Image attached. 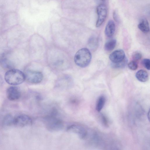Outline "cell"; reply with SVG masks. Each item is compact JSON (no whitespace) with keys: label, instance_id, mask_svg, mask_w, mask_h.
Masks as SVG:
<instances>
[{"label":"cell","instance_id":"277c9868","mask_svg":"<svg viewBox=\"0 0 150 150\" xmlns=\"http://www.w3.org/2000/svg\"><path fill=\"white\" fill-rule=\"evenodd\" d=\"M25 79L29 83L37 84L40 82L42 80L43 76L40 71L28 70L24 74Z\"/></svg>","mask_w":150,"mask_h":150},{"label":"cell","instance_id":"e0dca14e","mask_svg":"<svg viewBox=\"0 0 150 150\" xmlns=\"http://www.w3.org/2000/svg\"><path fill=\"white\" fill-rule=\"evenodd\" d=\"M14 118L10 115H7L5 118V123L8 125L13 124Z\"/></svg>","mask_w":150,"mask_h":150},{"label":"cell","instance_id":"8992f818","mask_svg":"<svg viewBox=\"0 0 150 150\" xmlns=\"http://www.w3.org/2000/svg\"><path fill=\"white\" fill-rule=\"evenodd\" d=\"M32 120L28 116L24 114L19 115L14 118L13 125L19 127L30 126L32 124Z\"/></svg>","mask_w":150,"mask_h":150},{"label":"cell","instance_id":"d6986e66","mask_svg":"<svg viewBox=\"0 0 150 150\" xmlns=\"http://www.w3.org/2000/svg\"><path fill=\"white\" fill-rule=\"evenodd\" d=\"M132 58L134 61H138L140 60L142 57L141 54L138 52H136L134 53L132 55Z\"/></svg>","mask_w":150,"mask_h":150},{"label":"cell","instance_id":"ba28073f","mask_svg":"<svg viewBox=\"0 0 150 150\" xmlns=\"http://www.w3.org/2000/svg\"><path fill=\"white\" fill-rule=\"evenodd\" d=\"M6 96L10 100L14 101L18 99L21 96V92L19 88L12 86L8 88L6 91Z\"/></svg>","mask_w":150,"mask_h":150},{"label":"cell","instance_id":"ffe728a7","mask_svg":"<svg viewBox=\"0 0 150 150\" xmlns=\"http://www.w3.org/2000/svg\"><path fill=\"white\" fill-rule=\"evenodd\" d=\"M142 64L145 67L149 70L150 68V59H145L142 60Z\"/></svg>","mask_w":150,"mask_h":150},{"label":"cell","instance_id":"5bb4252c","mask_svg":"<svg viewBox=\"0 0 150 150\" xmlns=\"http://www.w3.org/2000/svg\"><path fill=\"white\" fill-rule=\"evenodd\" d=\"M116 44V40L113 39L108 40L105 44L104 48L107 51H110L113 50L115 47Z\"/></svg>","mask_w":150,"mask_h":150},{"label":"cell","instance_id":"9a60e30c","mask_svg":"<svg viewBox=\"0 0 150 150\" xmlns=\"http://www.w3.org/2000/svg\"><path fill=\"white\" fill-rule=\"evenodd\" d=\"M127 59L125 57L123 60L121 61L116 63H112L111 67L115 69L121 68L124 67L127 63Z\"/></svg>","mask_w":150,"mask_h":150},{"label":"cell","instance_id":"9c48e42d","mask_svg":"<svg viewBox=\"0 0 150 150\" xmlns=\"http://www.w3.org/2000/svg\"><path fill=\"white\" fill-rule=\"evenodd\" d=\"M125 57V53L123 50H118L112 52L109 58L112 63H116L121 61Z\"/></svg>","mask_w":150,"mask_h":150},{"label":"cell","instance_id":"6da1fadb","mask_svg":"<svg viewBox=\"0 0 150 150\" xmlns=\"http://www.w3.org/2000/svg\"><path fill=\"white\" fill-rule=\"evenodd\" d=\"M4 78L6 83L12 85L20 84L25 80L24 74L16 69H11L8 71L5 74Z\"/></svg>","mask_w":150,"mask_h":150},{"label":"cell","instance_id":"603a6c76","mask_svg":"<svg viewBox=\"0 0 150 150\" xmlns=\"http://www.w3.org/2000/svg\"><path fill=\"white\" fill-rule=\"evenodd\" d=\"M102 118L103 122L104 125H107L108 122L105 117L103 115H102Z\"/></svg>","mask_w":150,"mask_h":150},{"label":"cell","instance_id":"7a4b0ae2","mask_svg":"<svg viewBox=\"0 0 150 150\" xmlns=\"http://www.w3.org/2000/svg\"><path fill=\"white\" fill-rule=\"evenodd\" d=\"M91 59V54L89 50L86 48L79 50L74 57V61L78 66L84 68L89 64Z\"/></svg>","mask_w":150,"mask_h":150},{"label":"cell","instance_id":"30bf717a","mask_svg":"<svg viewBox=\"0 0 150 150\" xmlns=\"http://www.w3.org/2000/svg\"><path fill=\"white\" fill-rule=\"evenodd\" d=\"M115 30V24L112 20L109 21L105 26V33L108 37H112L114 35Z\"/></svg>","mask_w":150,"mask_h":150},{"label":"cell","instance_id":"52a82bcc","mask_svg":"<svg viewBox=\"0 0 150 150\" xmlns=\"http://www.w3.org/2000/svg\"><path fill=\"white\" fill-rule=\"evenodd\" d=\"M67 131L76 134L81 139H84L86 136L87 132L86 129L80 125H73L68 127Z\"/></svg>","mask_w":150,"mask_h":150},{"label":"cell","instance_id":"5b68a950","mask_svg":"<svg viewBox=\"0 0 150 150\" xmlns=\"http://www.w3.org/2000/svg\"><path fill=\"white\" fill-rule=\"evenodd\" d=\"M98 18L96 23V27H100L104 22L107 15V8L105 5L101 4L96 8Z\"/></svg>","mask_w":150,"mask_h":150},{"label":"cell","instance_id":"7402d4cb","mask_svg":"<svg viewBox=\"0 0 150 150\" xmlns=\"http://www.w3.org/2000/svg\"><path fill=\"white\" fill-rule=\"evenodd\" d=\"M113 17L115 21L117 22L119 21V19L117 11L115 10L113 13Z\"/></svg>","mask_w":150,"mask_h":150},{"label":"cell","instance_id":"7c38bea8","mask_svg":"<svg viewBox=\"0 0 150 150\" xmlns=\"http://www.w3.org/2000/svg\"><path fill=\"white\" fill-rule=\"evenodd\" d=\"M138 27L139 29L144 33H147L149 31V22L146 19L141 20L138 24Z\"/></svg>","mask_w":150,"mask_h":150},{"label":"cell","instance_id":"2e32d148","mask_svg":"<svg viewBox=\"0 0 150 150\" xmlns=\"http://www.w3.org/2000/svg\"><path fill=\"white\" fill-rule=\"evenodd\" d=\"M128 66L131 70H135L138 68V64L136 61H133L128 64Z\"/></svg>","mask_w":150,"mask_h":150},{"label":"cell","instance_id":"8fae6325","mask_svg":"<svg viewBox=\"0 0 150 150\" xmlns=\"http://www.w3.org/2000/svg\"><path fill=\"white\" fill-rule=\"evenodd\" d=\"M136 77L138 80L142 82H145L148 79L149 76L147 72L144 70H140L136 74Z\"/></svg>","mask_w":150,"mask_h":150},{"label":"cell","instance_id":"cb8c5ba5","mask_svg":"<svg viewBox=\"0 0 150 150\" xmlns=\"http://www.w3.org/2000/svg\"><path fill=\"white\" fill-rule=\"evenodd\" d=\"M101 0L103 1H105V0Z\"/></svg>","mask_w":150,"mask_h":150},{"label":"cell","instance_id":"ac0fdd59","mask_svg":"<svg viewBox=\"0 0 150 150\" xmlns=\"http://www.w3.org/2000/svg\"><path fill=\"white\" fill-rule=\"evenodd\" d=\"M1 62L4 67L9 68L11 67L10 63L6 59H3L1 60Z\"/></svg>","mask_w":150,"mask_h":150},{"label":"cell","instance_id":"d4e9b609","mask_svg":"<svg viewBox=\"0 0 150 150\" xmlns=\"http://www.w3.org/2000/svg\"><path fill=\"white\" fill-rule=\"evenodd\" d=\"M0 79H1V77L0 76Z\"/></svg>","mask_w":150,"mask_h":150},{"label":"cell","instance_id":"4fadbf2b","mask_svg":"<svg viewBox=\"0 0 150 150\" xmlns=\"http://www.w3.org/2000/svg\"><path fill=\"white\" fill-rule=\"evenodd\" d=\"M105 102V98L103 96H101L98 98L96 106L97 111L100 112L103 108Z\"/></svg>","mask_w":150,"mask_h":150},{"label":"cell","instance_id":"3957f363","mask_svg":"<svg viewBox=\"0 0 150 150\" xmlns=\"http://www.w3.org/2000/svg\"><path fill=\"white\" fill-rule=\"evenodd\" d=\"M44 123L46 128L52 131H57L62 129L64 127L63 122L60 119L52 116L44 118Z\"/></svg>","mask_w":150,"mask_h":150},{"label":"cell","instance_id":"44dd1931","mask_svg":"<svg viewBox=\"0 0 150 150\" xmlns=\"http://www.w3.org/2000/svg\"><path fill=\"white\" fill-rule=\"evenodd\" d=\"M88 42L89 44L91 47H93V45H96L97 40L96 39L94 38H91L89 39Z\"/></svg>","mask_w":150,"mask_h":150}]
</instances>
